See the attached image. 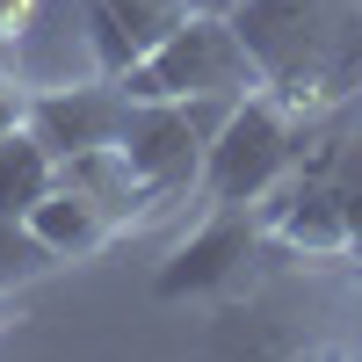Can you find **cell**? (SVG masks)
I'll list each match as a JSON object with an SVG mask.
<instances>
[{"label": "cell", "instance_id": "obj_1", "mask_svg": "<svg viewBox=\"0 0 362 362\" xmlns=\"http://www.w3.org/2000/svg\"><path fill=\"white\" fill-rule=\"evenodd\" d=\"M268 95L334 116L362 95V0H225Z\"/></svg>", "mask_w": 362, "mask_h": 362}, {"label": "cell", "instance_id": "obj_2", "mask_svg": "<svg viewBox=\"0 0 362 362\" xmlns=\"http://www.w3.org/2000/svg\"><path fill=\"white\" fill-rule=\"evenodd\" d=\"M268 210V254L276 261H362V124L312 138V153Z\"/></svg>", "mask_w": 362, "mask_h": 362}, {"label": "cell", "instance_id": "obj_3", "mask_svg": "<svg viewBox=\"0 0 362 362\" xmlns=\"http://www.w3.org/2000/svg\"><path fill=\"white\" fill-rule=\"evenodd\" d=\"M312 138H319V116L290 109L268 87L239 95L225 109L218 138H210V160H203V181H196L203 203H261V196H276L297 174V160L312 153Z\"/></svg>", "mask_w": 362, "mask_h": 362}, {"label": "cell", "instance_id": "obj_4", "mask_svg": "<svg viewBox=\"0 0 362 362\" xmlns=\"http://www.w3.org/2000/svg\"><path fill=\"white\" fill-rule=\"evenodd\" d=\"M124 87H131V102H189V95L239 102V95L261 87V73H254V58H247V44H239L225 8H189L181 29H167L124 73Z\"/></svg>", "mask_w": 362, "mask_h": 362}, {"label": "cell", "instance_id": "obj_5", "mask_svg": "<svg viewBox=\"0 0 362 362\" xmlns=\"http://www.w3.org/2000/svg\"><path fill=\"white\" fill-rule=\"evenodd\" d=\"M225 95H189V102H131V124H124V160L138 174V189L160 203L189 196L203 181V160H210V138L225 124Z\"/></svg>", "mask_w": 362, "mask_h": 362}, {"label": "cell", "instance_id": "obj_6", "mask_svg": "<svg viewBox=\"0 0 362 362\" xmlns=\"http://www.w3.org/2000/svg\"><path fill=\"white\" fill-rule=\"evenodd\" d=\"M254 261H268V210L261 203H210V218L167 254L153 290L160 297H225L247 283Z\"/></svg>", "mask_w": 362, "mask_h": 362}, {"label": "cell", "instance_id": "obj_7", "mask_svg": "<svg viewBox=\"0 0 362 362\" xmlns=\"http://www.w3.org/2000/svg\"><path fill=\"white\" fill-rule=\"evenodd\" d=\"M124 124H131V87L116 73L87 80V87H44V95H29V131L58 160L95 153V145H124Z\"/></svg>", "mask_w": 362, "mask_h": 362}, {"label": "cell", "instance_id": "obj_8", "mask_svg": "<svg viewBox=\"0 0 362 362\" xmlns=\"http://www.w3.org/2000/svg\"><path fill=\"white\" fill-rule=\"evenodd\" d=\"M181 15H189V0H87V37H95L102 73L124 80L167 29H181Z\"/></svg>", "mask_w": 362, "mask_h": 362}, {"label": "cell", "instance_id": "obj_9", "mask_svg": "<svg viewBox=\"0 0 362 362\" xmlns=\"http://www.w3.org/2000/svg\"><path fill=\"white\" fill-rule=\"evenodd\" d=\"M29 225H37L51 247H58V261H87V254H102L109 239L124 232V225H116V210H102L87 189H73L66 174H58V189L29 210Z\"/></svg>", "mask_w": 362, "mask_h": 362}, {"label": "cell", "instance_id": "obj_10", "mask_svg": "<svg viewBox=\"0 0 362 362\" xmlns=\"http://www.w3.org/2000/svg\"><path fill=\"white\" fill-rule=\"evenodd\" d=\"M58 189V153L29 131V124H15V131H0V210H15V218H29L44 196Z\"/></svg>", "mask_w": 362, "mask_h": 362}, {"label": "cell", "instance_id": "obj_11", "mask_svg": "<svg viewBox=\"0 0 362 362\" xmlns=\"http://www.w3.org/2000/svg\"><path fill=\"white\" fill-rule=\"evenodd\" d=\"M58 247L29 225V218H15V210H0V297L8 290H29V283H44V276H58Z\"/></svg>", "mask_w": 362, "mask_h": 362}, {"label": "cell", "instance_id": "obj_12", "mask_svg": "<svg viewBox=\"0 0 362 362\" xmlns=\"http://www.w3.org/2000/svg\"><path fill=\"white\" fill-rule=\"evenodd\" d=\"M15 124H29V87L15 73H0V131H15Z\"/></svg>", "mask_w": 362, "mask_h": 362}, {"label": "cell", "instance_id": "obj_13", "mask_svg": "<svg viewBox=\"0 0 362 362\" xmlns=\"http://www.w3.org/2000/svg\"><path fill=\"white\" fill-rule=\"evenodd\" d=\"M29 15H37V0H0V51H8V44H22Z\"/></svg>", "mask_w": 362, "mask_h": 362}, {"label": "cell", "instance_id": "obj_14", "mask_svg": "<svg viewBox=\"0 0 362 362\" xmlns=\"http://www.w3.org/2000/svg\"><path fill=\"white\" fill-rule=\"evenodd\" d=\"M355 283H362V261H355Z\"/></svg>", "mask_w": 362, "mask_h": 362}, {"label": "cell", "instance_id": "obj_15", "mask_svg": "<svg viewBox=\"0 0 362 362\" xmlns=\"http://www.w3.org/2000/svg\"><path fill=\"white\" fill-rule=\"evenodd\" d=\"M0 326H8V312H0Z\"/></svg>", "mask_w": 362, "mask_h": 362}]
</instances>
